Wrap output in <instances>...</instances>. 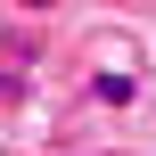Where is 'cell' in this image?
Segmentation results:
<instances>
[{"label":"cell","instance_id":"1","mask_svg":"<svg viewBox=\"0 0 156 156\" xmlns=\"http://www.w3.org/2000/svg\"><path fill=\"white\" fill-rule=\"evenodd\" d=\"M90 99H99V107H132V99H140V74H115V66H107V74H90Z\"/></svg>","mask_w":156,"mask_h":156}]
</instances>
